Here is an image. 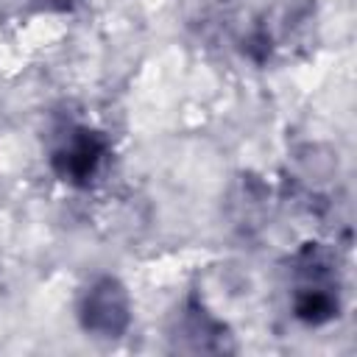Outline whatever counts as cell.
Instances as JSON below:
<instances>
[{"label":"cell","mask_w":357,"mask_h":357,"mask_svg":"<svg viewBox=\"0 0 357 357\" xmlns=\"http://www.w3.org/2000/svg\"><path fill=\"white\" fill-rule=\"evenodd\" d=\"M106 156V142L98 131H89V128H75L53 153V170L61 181H70V184H86L100 162Z\"/></svg>","instance_id":"7a4b0ae2"},{"label":"cell","mask_w":357,"mask_h":357,"mask_svg":"<svg viewBox=\"0 0 357 357\" xmlns=\"http://www.w3.org/2000/svg\"><path fill=\"white\" fill-rule=\"evenodd\" d=\"M128 321H131L128 293L117 279L103 276L84 293L81 324L86 332H95L100 337H117L126 332Z\"/></svg>","instance_id":"6da1fadb"},{"label":"cell","mask_w":357,"mask_h":357,"mask_svg":"<svg viewBox=\"0 0 357 357\" xmlns=\"http://www.w3.org/2000/svg\"><path fill=\"white\" fill-rule=\"evenodd\" d=\"M47 8H56V11H67V8H73L78 0H42Z\"/></svg>","instance_id":"277c9868"},{"label":"cell","mask_w":357,"mask_h":357,"mask_svg":"<svg viewBox=\"0 0 357 357\" xmlns=\"http://www.w3.org/2000/svg\"><path fill=\"white\" fill-rule=\"evenodd\" d=\"M293 312H296L298 321L318 326V324H326L337 315V298L321 282H310L296 293Z\"/></svg>","instance_id":"3957f363"}]
</instances>
